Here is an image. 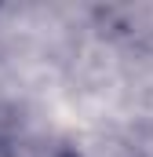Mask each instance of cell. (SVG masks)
<instances>
[{"label": "cell", "mask_w": 153, "mask_h": 157, "mask_svg": "<svg viewBox=\"0 0 153 157\" xmlns=\"http://www.w3.org/2000/svg\"><path fill=\"white\" fill-rule=\"evenodd\" d=\"M0 157H15V150H11V143H4V139H0Z\"/></svg>", "instance_id": "1"}, {"label": "cell", "mask_w": 153, "mask_h": 157, "mask_svg": "<svg viewBox=\"0 0 153 157\" xmlns=\"http://www.w3.org/2000/svg\"><path fill=\"white\" fill-rule=\"evenodd\" d=\"M0 51H4V40H0Z\"/></svg>", "instance_id": "2"}]
</instances>
